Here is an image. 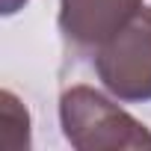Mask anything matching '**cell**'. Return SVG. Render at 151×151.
Here are the masks:
<instances>
[{
  "mask_svg": "<svg viewBox=\"0 0 151 151\" xmlns=\"http://www.w3.org/2000/svg\"><path fill=\"white\" fill-rule=\"evenodd\" d=\"M59 124L77 151L151 148V130L92 86H71L59 95Z\"/></svg>",
  "mask_w": 151,
  "mask_h": 151,
  "instance_id": "6da1fadb",
  "label": "cell"
},
{
  "mask_svg": "<svg viewBox=\"0 0 151 151\" xmlns=\"http://www.w3.org/2000/svg\"><path fill=\"white\" fill-rule=\"evenodd\" d=\"M92 56L98 80L113 98L124 104L151 101V9L142 6Z\"/></svg>",
  "mask_w": 151,
  "mask_h": 151,
  "instance_id": "7a4b0ae2",
  "label": "cell"
},
{
  "mask_svg": "<svg viewBox=\"0 0 151 151\" xmlns=\"http://www.w3.org/2000/svg\"><path fill=\"white\" fill-rule=\"evenodd\" d=\"M142 0H59V33L77 53H95L136 12Z\"/></svg>",
  "mask_w": 151,
  "mask_h": 151,
  "instance_id": "3957f363",
  "label": "cell"
},
{
  "mask_svg": "<svg viewBox=\"0 0 151 151\" xmlns=\"http://www.w3.org/2000/svg\"><path fill=\"white\" fill-rule=\"evenodd\" d=\"M0 148L27 151L30 148V113L15 92H0Z\"/></svg>",
  "mask_w": 151,
  "mask_h": 151,
  "instance_id": "277c9868",
  "label": "cell"
},
{
  "mask_svg": "<svg viewBox=\"0 0 151 151\" xmlns=\"http://www.w3.org/2000/svg\"><path fill=\"white\" fill-rule=\"evenodd\" d=\"M24 6H27V0H3V15H15Z\"/></svg>",
  "mask_w": 151,
  "mask_h": 151,
  "instance_id": "5b68a950",
  "label": "cell"
}]
</instances>
